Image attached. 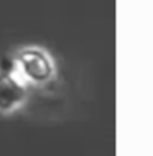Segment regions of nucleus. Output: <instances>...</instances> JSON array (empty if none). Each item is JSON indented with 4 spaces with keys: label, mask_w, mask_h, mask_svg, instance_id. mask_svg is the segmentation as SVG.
I'll list each match as a JSON object with an SVG mask.
<instances>
[{
    "label": "nucleus",
    "mask_w": 153,
    "mask_h": 156,
    "mask_svg": "<svg viewBox=\"0 0 153 156\" xmlns=\"http://www.w3.org/2000/svg\"><path fill=\"white\" fill-rule=\"evenodd\" d=\"M8 62L30 90H45L59 78V63L54 54L44 45L26 44L14 48Z\"/></svg>",
    "instance_id": "nucleus-1"
},
{
    "label": "nucleus",
    "mask_w": 153,
    "mask_h": 156,
    "mask_svg": "<svg viewBox=\"0 0 153 156\" xmlns=\"http://www.w3.org/2000/svg\"><path fill=\"white\" fill-rule=\"evenodd\" d=\"M30 89L14 72L8 58L0 60V116L11 117L23 111L30 99Z\"/></svg>",
    "instance_id": "nucleus-2"
}]
</instances>
